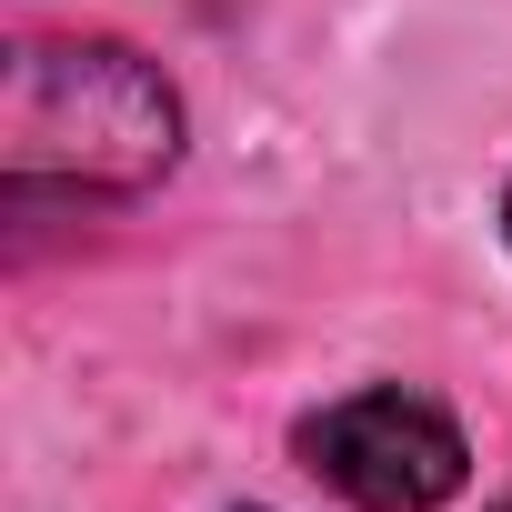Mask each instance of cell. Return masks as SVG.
Returning a JSON list of instances; mask_svg holds the SVG:
<instances>
[{
    "label": "cell",
    "instance_id": "obj_1",
    "mask_svg": "<svg viewBox=\"0 0 512 512\" xmlns=\"http://www.w3.org/2000/svg\"><path fill=\"white\" fill-rule=\"evenodd\" d=\"M181 161L171 81L101 31H31L0 61V171L31 191H151Z\"/></svg>",
    "mask_w": 512,
    "mask_h": 512
},
{
    "label": "cell",
    "instance_id": "obj_2",
    "mask_svg": "<svg viewBox=\"0 0 512 512\" xmlns=\"http://www.w3.org/2000/svg\"><path fill=\"white\" fill-rule=\"evenodd\" d=\"M292 452H302L312 482H332L362 512H442L472 482L462 422L432 392H352V402H322V412H302Z\"/></svg>",
    "mask_w": 512,
    "mask_h": 512
},
{
    "label": "cell",
    "instance_id": "obj_3",
    "mask_svg": "<svg viewBox=\"0 0 512 512\" xmlns=\"http://www.w3.org/2000/svg\"><path fill=\"white\" fill-rule=\"evenodd\" d=\"M502 231H512V191H502Z\"/></svg>",
    "mask_w": 512,
    "mask_h": 512
},
{
    "label": "cell",
    "instance_id": "obj_4",
    "mask_svg": "<svg viewBox=\"0 0 512 512\" xmlns=\"http://www.w3.org/2000/svg\"><path fill=\"white\" fill-rule=\"evenodd\" d=\"M492 512H512V492H502V502H492Z\"/></svg>",
    "mask_w": 512,
    "mask_h": 512
}]
</instances>
